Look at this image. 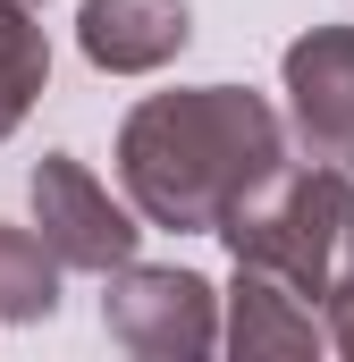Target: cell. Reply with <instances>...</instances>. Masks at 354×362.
I'll return each instance as SVG.
<instances>
[{
	"label": "cell",
	"instance_id": "obj_2",
	"mask_svg": "<svg viewBox=\"0 0 354 362\" xmlns=\"http://www.w3.org/2000/svg\"><path fill=\"white\" fill-rule=\"evenodd\" d=\"M228 253L245 270H270L278 286H295L312 312L354 278V177L312 160V169H278V177L236 202L219 219Z\"/></svg>",
	"mask_w": 354,
	"mask_h": 362
},
{
	"label": "cell",
	"instance_id": "obj_6",
	"mask_svg": "<svg viewBox=\"0 0 354 362\" xmlns=\"http://www.w3.org/2000/svg\"><path fill=\"white\" fill-rule=\"evenodd\" d=\"M185 34H194L185 0H85L76 8V42H85L93 68H110V76L169 68L177 51H185Z\"/></svg>",
	"mask_w": 354,
	"mask_h": 362
},
{
	"label": "cell",
	"instance_id": "obj_1",
	"mask_svg": "<svg viewBox=\"0 0 354 362\" xmlns=\"http://www.w3.org/2000/svg\"><path fill=\"white\" fill-rule=\"evenodd\" d=\"M278 169H287V127L245 85L152 93L118 127V185H127V202L152 228H177V236H219V219L236 202H253Z\"/></svg>",
	"mask_w": 354,
	"mask_h": 362
},
{
	"label": "cell",
	"instance_id": "obj_11",
	"mask_svg": "<svg viewBox=\"0 0 354 362\" xmlns=\"http://www.w3.org/2000/svg\"><path fill=\"white\" fill-rule=\"evenodd\" d=\"M34 8H42V0H34Z\"/></svg>",
	"mask_w": 354,
	"mask_h": 362
},
{
	"label": "cell",
	"instance_id": "obj_9",
	"mask_svg": "<svg viewBox=\"0 0 354 362\" xmlns=\"http://www.w3.org/2000/svg\"><path fill=\"white\" fill-rule=\"evenodd\" d=\"M59 312V253L34 228H0V320H51Z\"/></svg>",
	"mask_w": 354,
	"mask_h": 362
},
{
	"label": "cell",
	"instance_id": "obj_5",
	"mask_svg": "<svg viewBox=\"0 0 354 362\" xmlns=\"http://www.w3.org/2000/svg\"><path fill=\"white\" fill-rule=\"evenodd\" d=\"M287 110L312 160L354 169V25H312L287 42Z\"/></svg>",
	"mask_w": 354,
	"mask_h": 362
},
{
	"label": "cell",
	"instance_id": "obj_8",
	"mask_svg": "<svg viewBox=\"0 0 354 362\" xmlns=\"http://www.w3.org/2000/svg\"><path fill=\"white\" fill-rule=\"evenodd\" d=\"M51 76V42L34 25V0H0V144L17 135V118L34 110V93Z\"/></svg>",
	"mask_w": 354,
	"mask_h": 362
},
{
	"label": "cell",
	"instance_id": "obj_7",
	"mask_svg": "<svg viewBox=\"0 0 354 362\" xmlns=\"http://www.w3.org/2000/svg\"><path fill=\"white\" fill-rule=\"evenodd\" d=\"M228 346H236V362H304V354H321V312H312L295 286H278L270 270H245V262H236Z\"/></svg>",
	"mask_w": 354,
	"mask_h": 362
},
{
	"label": "cell",
	"instance_id": "obj_4",
	"mask_svg": "<svg viewBox=\"0 0 354 362\" xmlns=\"http://www.w3.org/2000/svg\"><path fill=\"white\" fill-rule=\"evenodd\" d=\"M34 236L59 253V270H118V262H135V211H118L110 202V185L93 177L76 152H42L34 160Z\"/></svg>",
	"mask_w": 354,
	"mask_h": 362
},
{
	"label": "cell",
	"instance_id": "obj_3",
	"mask_svg": "<svg viewBox=\"0 0 354 362\" xmlns=\"http://www.w3.org/2000/svg\"><path fill=\"white\" fill-rule=\"evenodd\" d=\"M101 329L144 362H202L219 346V295L194 270H144L118 262L110 295H101Z\"/></svg>",
	"mask_w": 354,
	"mask_h": 362
},
{
	"label": "cell",
	"instance_id": "obj_10",
	"mask_svg": "<svg viewBox=\"0 0 354 362\" xmlns=\"http://www.w3.org/2000/svg\"><path fill=\"white\" fill-rule=\"evenodd\" d=\"M321 312H329V320H321V337H329V346L354 362V278L338 286V295H329V303H321Z\"/></svg>",
	"mask_w": 354,
	"mask_h": 362
}]
</instances>
